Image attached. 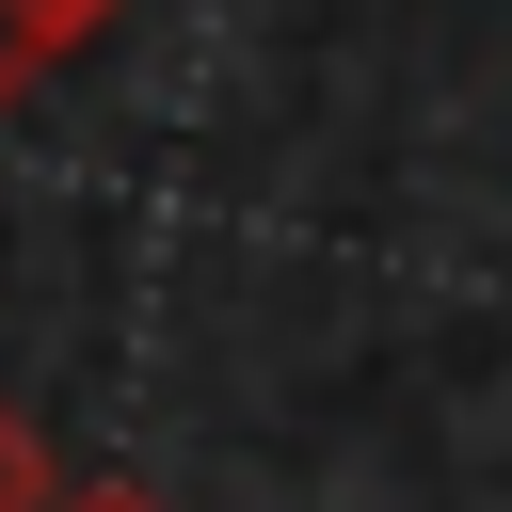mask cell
I'll return each mask as SVG.
<instances>
[{
    "instance_id": "1",
    "label": "cell",
    "mask_w": 512,
    "mask_h": 512,
    "mask_svg": "<svg viewBox=\"0 0 512 512\" xmlns=\"http://www.w3.org/2000/svg\"><path fill=\"white\" fill-rule=\"evenodd\" d=\"M0 16H16V32H32V48H48V64H64V48H96V32H112V16H128V0H0Z\"/></svg>"
},
{
    "instance_id": "4",
    "label": "cell",
    "mask_w": 512,
    "mask_h": 512,
    "mask_svg": "<svg viewBox=\"0 0 512 512\" xmlns=\"http://www.w3.org/2000/svg\"><path fill=\"white\" fill-rule=\"evenodd\" d=\"M64 512H160V496H128V480H96V496H64Z\"/></svg>"
},
{
    "instance_id": "2",
    "label": "cell",
    "mask_w": 512,
    "mask_h": 512,
    "mask_svg": "<svg viewBox=\"0 0 512 512\" xmlns=\"http://www.w3.org/2000/svg\"><path fill=\"white\" fill-rule=\"evenodd\" d=\"M0 512H64V496H48V448H32L16 400H0Z\"/></svg>"
},
{
    "instance_id": "3",
    "label": "cell",
    "mask_w": 512,
    "mask_h": 512,
    "mask_svg": "<svg viewBox=\"0 0 512 512\" xmlns=\"http://www.w3.org/2000/svg\"><path fill=\"white\" fill-rule=\"evenodd\" d=\"M32 80H48V48H32V32H16V16H0V112H16V96H32Z\"/></svg>"
}]
</instances>
